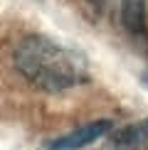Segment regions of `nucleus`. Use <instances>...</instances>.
Masks as SVG:
<instances>
[{
	"mask_svg": "<svg viewBox=\"0 0 148 150\" xmlns=\"http://www.w3.org/2000/svg\"><path fill=\"white\" fill-rule=\"evenodd\" d=\"M143 84H146V86H148V71H146V74H143Z\"/></svg>",
	"mask_w": 148,
	"mask_h": 150,
	"instance_id": "423d86ee",
	"label": "nucleus"
},
{
	"mask_svg": "<svg viewBox=\"0 0 148 150\" xmlns=\"http://www.w3.org/2000/svg\"><path fill=\"white\" fill-rule=\"evenodd\" d=\"M111 128H114V123L106 121V118H101V121H91V123H86V126H82V128L72 130V133L62 135V138H54L52 143H47L45 150H82L86 145H91L94 140L109 135Z\"/></svg>",
	"mask_w": 148,
	"mask_h": 150,
	"instance_id": "f03ea898",
	"label": "nucleus"
},
{
	"mask_svg": "<svg viewBox=\"0 0 148 150\" xmlns=\"http://www.w3.org/2000/svg\"><path fill=\"white\" fill-rule=\"evenodd\" d=\"M15 67L32 86L59 93L89 79L86 57L52 37L30 35L15 49Z\"/></svg>",
	"mask_w": 148,
	"mask_h": 150,
	"instance_id": "f257e3e1",
	"label": "nucleus"
},
{
	"mask_svg": "<svg viewBox=\"0 0 148 150\" xmlns=\"http://www.w3.org/2000/svg\"><path fill=\"white\" fill-rule=\"evenodd\" d=\"M121 22L136 42L148 47V25H146V0H121Z\"/></svg>",
	"mask_w": 148,
	"mask_h": 150,
	"instance_id": "20e7f679",
	"label": "nucleus"
},
{
	"mask_svg": "<svg viewBox=\"0 0 148 150\" xmlns=\"http://www.w3.org/2000/svg\"><path fill=\"white\" fill-rule=\"evenodd\" d=\"M146 145H148V118L111 133L104 143V150H143Z\"/></svg>",
	"mask_w": 148,
	"mask_h": 150,
	"instance_id": "7ed1b4c3",
	"label": "nucleus"
},
{
	"mask_svg": "<svg viewBox=\"0 0 148 150\" xmlns=\"http://www.w3.org/2000/svg\"><path fill=\"white\" fill-rule=\"evenodd\" d=\"M111 3H114V0H89V5H91V8H96L99 12H106L111 8Z\"/></svg>",
	"mask_w": 148,
	"mask_h": 150,
	"instance_id": "39448f33",
	"label": "nucleus"
}]
</instances>
